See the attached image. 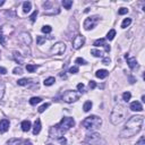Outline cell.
I'll use <instances>...</instances> for the list:
<instances>
[{"instance_id": "1", "label": "cell", "mask_w": 145, "mask_h": 145, "mask_svg": "<svg viewBox=\"0 0 145 145\" xmlns=\"http://www.w3.org/2000/svg\"><path fill=\"white\" fill-rule=\"evenodd\" d=\"M144 122V117L143 116H134L127 121L125 128L120 133L121 137H132L136 135L137 133L141 132L142 126Z\"/></svg>"}, {"instance_id": "2", "label": "cell", "mask_w": 145, "mask_h": 145, "mask_svg": "<svg viewBox=\"0 0 145 145\" xmlns=\"http://www.w3.org/2000/svg\"><path fill=\"white\" fill-rule=\"evenodd\" d=\"M74 125H75V120L73 118H70V117H65V118L61 119V121L59 124H57L56 126H53V127H51L49 135H50L51 138H60V137H63L64 134H66Z\"/></svg>"}, {"instance_id": "3", "label": "cell", "mask_w": 145, "mask_h": 145, "mask_svg": "<svg viewBox=\"0 0 145 145\" xmlns=\"http://www.w3.org/2000/svg\"><path fill=\"white\" fill-rule=\"evenodd\" d=\"M126 116H127V110H126L122 106H120V104H117V106L113 108L112 112H111L110 120L113 125H118L120 122L124 121Z\"/></svg>"}, {"instance_id": "4", "label": "cell", "mask_w": 145, "mask_h": 145, "mask_svg": "<svg viewBox=\"0 0 145 145\" xmlns=\"http://www.w3.org/2000/svg\"><path fill=\"white\" fill-rule=\"evenodd\" d=\"M102 124V119L98 116H90L82 121V126L87 130H94Z\"/></svg>"}, {"instance_id": "5", "label": "cell", "mask_w": 145, "mask_h": 145, "mask_svg": "<svg viewBox=\"0 0 145 145\" xmlns=\"http://www.w3.org/2000/svg\"><path fill=\"white\" fill-rule=\"evenodd\" d=\"M79 99V93L75 91H67L66 93L63 95V100L67 103H73Z\"/></svg>"}, {"instance_id": "6", "label": "cell", "mask_w": 145, "mask_h": 145, "mask_svg": "<svg viewBox=\"0 0 145 145\" xmlns=\"http://www.w3.org/2000/svg\"><path fill=\"white\" fill-rule=\"evenodd\" d=\"M85 142L91 145H99L101 142V137L100 134L98 133H91V134H87L85 137Z\"/></svg>"}, {"instance_id": "7", "label": "cell", "mask_w": 145, "mask_h": 145, "mask_svg": "<svg viewBox=\"0 0 145 145\" xmlns=\"http://www.w3.org/2000/svg\"><path fill=\"white\" fill-rule=\"evenodd\" d=\"M98 23H99V17L98 16L87 17L84 20V24H83V26H84L85 30H91V29H93V27L96 25Z\"/></svg>"}, {"instance_id": "8", "label": "cell", "mask_w": 145, "mask_h": 145, "mask_svg": "<svg viewBox=\"0 0 145 145\" xmlns=\"http://www.w3.org/2000/svg\"><path fill=\"white\" fill-rule=\"evenodd\" d=\"M66 50V44L64 42H57L53 47L51 48L50 52L52 54H63Z\"/></svg>"}, {"instance_id": "9", "label": "cell", "mask_w": 145, "mask_h": 145, "mask_svg": "<svg viewBox=\"0 0 145 145\" xmlns=\"http://www.w3.org/2000/svg\"><path fill=\"white\" fill-rule=\"evenodd\" d=\"M85 43V38L83 35H76L73 40V48L74 49H81Z\"/></svg>"}, {"instance_id": "10", "label": "cell", "mask_w": 145, "mask_h": 145, "mask_svg": "<svg viewBox=\"0 0 145 145\" xmlns=\"http://www.w3.org/2000/svg\"><path fill=\"white\" fill-rule=\"evenodd\" d=\"M125 58H126V60H127V64H128L129 68L134 69L135 67H137V60H136V58L129 57L128 54H125Z\"/></svg>"}, {"instance_id": "11", "label": "cell", "mask_w": 145, "mask_h": 145, "mask_svg": "<svg viewBox=\"0 0 145 145\" xmlns=\"http://www.w3.org/2000/svg\"><path fill=\"white\" fill-rule=\"evenodd\" d=\"M9 129V120L2 119L0 120V133H6Z\"/></svg>"}, {"instance_id": "12", "label": "cell", "mask_w": 145, "mask_h": 145, "mask_svg": "<svg viewBox=\"0 0 145 145\" xmlns=\"http://www.w3.org/2000/svg\"><path fill=\"white\" fill-rule=\"evenodd\" d=\"M19 39H20V41L23 42L24 44H31V42H32V39H31L29 33H22Z\"/></svg>"}, {"instance_id": "13", "label": "cell", "mask_w": 145, "mask_h": 145, "mask_svg": "<svg viewBox=\"0 0 145 145\" xmlns=\"http://www.w3.org/2000/svg\"><path fill=\"white\" fill-rule=\"evenodd\" d=\"M130 110L132 111H142L143 110V106L138 101H134L130 103Z\"/></svg>"}, {"instance_id": "14", "label": "cell", "mask_w": 145, "mask_h": 145, "mask_svg": "<svg viewBox=\"0 0 145 145\" xmlns=\"http://www.w3.org/2000/svg\"><path fill=\"white\" fill-rule=\"evenodd\" d=\"M40 130H41V120L36 119L35 122H34V127H33V134L38 135L40 133Z\"/></svg>"}, {"instance_id": "15", "label": "cell", "mask_w": 145, "mask_h": 145, "mask_svg": "<svg viewBox=\"0 0 145 145\" xmlns=\"http://www.w3.org/2000/svg\"><path fill=\"white\" fill-rule=\"evenodd\" d=\"M108 75H109V72L106 70V69H100L95 73V76H96L98 78H106Z\"/></svg>"}, {"instance_id": "16", "label": "cell", "mask_w": 145, "mask_h": 145, "mask_svg": "<svg viewBox=\"0 0 145 145\" xmlns=\"http://www.w3.org/2000/svg\"><path fill=\"white\" fill-rule=\"evenodd\" d=\"M20 127H22V130L23 132H29L31 129V121L30 120H24V121L22 122Z\"/></svg>"}, {"instance_id": "17", "label": "cell", "mask_w": 145, "mask_h": 145, "mask_svg": "<svg viewBox=\"0 0 145 145\" xmlns=\"http://www.w3.org/2000/svg\"><path fill=\"white\" fill-rule=\"evenodd\" d=\"M14 59H15V61L18 64V65H22L23 64V58H22V56H20V53L18 51H14Z\"/></svg>"}, {"instance_id": "18", "label": "cell", "mask_w": 145, "mask_h": 145, "mask_svg": "<svg viewBox=\"0 0 145 145\" xmlns=\"http://www.w3.org/2000/svg\"><path fill=\"white\" fill-rule=\"evenodd\" d=\"M33 82V79H29V78H22L19 81H17V84L20 86H25V85H30Z\"/></svg>"}, {"instance_id": "19", "label": "cell", "mask_w": 145, "mask_h": 145, "mask_svg": "<svg viewBox=\"0 0 145 145\" xmlns=\"http://www.w3.org/2000/svg\"><path fill=\"white\" fill-rule=\"evenodd\" d=\"M31 8H32V4H31L30 1H25L23 4V11L24 13H29L31 10Z\"/></svg>"}, {"instance_id": "20", "label": "cell", "mask_w": 145, "mask_h": 145, "mask_svg": "<svg viewBox=\"0 0 145 145\" xmlns=\"http://www.w3.org/2000/svg\"><path fill=\"white\" fill-rule=\"evenodd\" d=\"M22 141L19 138H10L8 142H7V145H20Z\"/></svg>"}, {"instance_id": "21", "label": "cell", "mask_w": 145, "mask_h": 145, "mask_svg": "<svg viewBox=\"0 0 145 145\" xmlns=\"http://www.w3.org/2000/svg\"><path fill=\"white\" fill-rule=\"evenodd\" d=\"M107 43H106V39H99L94 42V45L95 47H104Z\"/></svg>"}, {"instance_id": "22", "label": "cell", "mask_w": 145, "mask_h": 145, "mask_svg": "<svg viewBox=\"0 0 145 145\" xmlns=\"http://www.w3.org/2000/svg\"><path fill=\"white\" fill-rule=\"evenodd\" d=\"M54 82H56V79H54V77H49V78L47 79H44V85L45 86H51L52 84H54Z\"/></svg>"}, {"instance_id": "23", "label": "cell", "mask_w": 145, "mask_h": 145, "mask_svg": "<svg viewBox=\"0 0 145 145\" xmlns=\"http://www.w3.org/2000/svg\"><path fill=\"white\" fill-rule=\"evenodd\" d=\"M42 101V99L41 98H39V96H34V98H32L30 100V103L32 104V106H35V104H38V103H40Z\"/></svg>"}, {"instance_id": "24", "label": "cell", "mask_w": 145, "mask_h": 145, "mask_svg": "<svg viewBox=\"0 0 145 145\" xmlns=\"http://www.w3.org/2000/svg\"><path fill=\"white\" fill-rule=\"evenodd\" d=\"M115 36H116V31L115 30H110L109 32H108V34H107V39L109 40V41H111V40L115 39Z\"/></svg>"}, {"instance_id": "25", "label": "cell", "mask_w": 145, "mask_h": 145, "mask_svg": "<svg viewBox=\"0 0 145 145\" xmlns=\"http://www.w3.org/2000/svg\"><path fill=\"white\" fill-rule=\"evenodd\" d=\"M92 108V102L91 101H86V102L84 103V106H83V109H84L85 112H88V111L91 110Z\"/></svg>"}, {"instance_id": "26", "label": "cell", "mask_w": 145, "mask_h": 145, "mask_svg": "<svg viewBox=\"0 0 145 145\" xmlns=\"http://www.w3.org/2000/svg\"><path fill=\"white\" fill-rule=\"evenodd\" d=\"M38 67H39L38 65H27L26 69H27V72H29V73H34Z\"/></svg>"}, {"instance_id": "27", "label": "cell", "mask_w": 145, "mask_h": 145, "mask_svg": "<svg viewBox=\"0 0 145 145\" xmlns=\"http://www.w3.org/2000/svg\"><path fill=\"white\" fill-rule=\"evenodd\" d=\"M91 53L94 56V57H102V51L101 50H98V49H92L91 50Z\"/></svg>"}, {"instance_id": "28", "label": "cell", "mask_w": 145, "mask_h": 145, "mask_svg": "<svg viewBox=\"0 0 145 145\" xmlns=\"http://www.w3.org/2000/svg\"><path fill=\"white\" fill-rule=\"evenodd\" d=\"M63 6L66 9H70V7L73 6V1H72V0H64V1H63Z\"/></svg>"}, {"instance_id": "29", "label": "cell", "mask_w": 145, "mask_h": 145, "mask_svg": "<svg viewBox=\"0 0 145 145\" xmlns=\"http://www.w3.org/2000/svg\"><path fill=\"white\" fill-rule=\"evenodd\" d=\"M130 23H132V19H130V18H125L124 22H122V24H121V27H122V29H126L127 26L130 25Z\"/></svg>"}, {"instance_id": "30", "label": "cell", "mask_w": 145, "mask_h": 145, "mask_svg": "<svg viewBox=\"0 0 145 145\" xmlns=\"http://www.w3.org/2000/svg\"><path fill=\"white\" fill-rule=\"evenodd\" d=\"M4 94H5V83L0 81V100L2 99Z\"/></svg>"}, {"instance_id": "31", "label": "cell", "mask_w": 145, "mask_h": 145, "mask_svg": "<svg viewBox=\"0 0 145 145\" xmlns=\"http://www.w3.org/2000/svg\"><path fill=\"white\" fill-rule=\"evenodd\" d=\"M130 98H132V94L129 93V92H125V93L122 94V99H124L125 102H128V101L130 100Z\"/></svg>"}, {"instance_id": "32", "label": "cell", "mask_w": 145, "mask_h": 145, "mask_svg": "<svg viewBox=\"0 0 145 145\" xmlns=\"http://www.w3.org/2000/svg\"><path fill=\"white\" fill-rule=\"evenodd\" d=\"M45 36H36V43H38L39 45H41L42 43H44L45 42Z\"/></svg>"}, {"instance_id": "33", "label": "cell", "mask_w": 145, "mask_h": 145, "mask_svg": "<svg viewBox=\"0 0 145 145\" xmlns=\"http://www.w3.org/2000/svg\"><path fill=\"white\" fill-rule=\"evenodd\" d=\"M49 106H50L49 103H44L43 106H41V107L39 108V112H40V113H42L43 111H45V109H47V108H49Z\"/></svg>"}, {"instance_id": "34", "label": "cell", "mask_w": 145, "mask_h": 145, "mask_svg": "<svg viewBox=\"0 0 145 145\" xmlns=\"http://www.w3.org/2000/svg\"><path fill=\"white\" fill-rule=\"evenodd\" d=\"M51 31H52V27H51V26H49V25L43 26V27H42V32H43V33H50Z\"/></svg>"}, {"instance_id": "35", "label": "cell", "mask_w": 145, "mask_h": 145, "mask_svg": "<svg viewBox=\"0 0 145 145\" xmlns=\"http://www.w3.org/2000/svg\"><path fill=\"white\" fill-rule=\"evenodd\" d=\"M13 73L16 75H20V74H23V69H22V67H16V68H14Z\"/></svg>"}, {"instance_id": "36", "label": "cell", "mask_w": 145, "mask_h": 145, "mask_svg": "<svg viewBox=\"0 0 145 145\" xmlns=\"http://www.w3.org/2000/svg\"><path fill=\"white\" fill-rule=\"evenodd\" d=\"M38 14H39V11L38 10H35L34 11V13H33L32 15H31V22H32V23H34V22H35V19H36V16H38Z\"/></svg>"}, {"instance_id": "37", "label": "cell", "mask_w": 145, "mask_h": 145, "mask_svg": "<svg viewBox=\"0 0 145 145\" xmlns=\"http://www.w3.org/2000/svg\"><path fill=\"white\" fill-rule=\"evenodd\" d=\"M69 73H70V74H76V73H78V67H77V66L70 67V68H69Z\"/></svg>"}, {"instance_id": "38", "label": "cell", "mask_w": 145, "mask_h": 145, "mask_svg": "<svg viewBox=\"0 0 145 145\" xmlns=\"http://www.w3.org/2000/svg\"><path fill=\"white\" fill-rule=\"evenodd\" d=\"M76 63L78 64V65H86V64H87L84 59H83V58H77V59H76Z\"/></svg>"}, {"instance_id": "39", "label": "cell", "mask_w": 145, "mask_h": 145, "mask_svg": "<svg viewBox=\"0 0 145 145\" xmlns=\"http://www.w3.org/2000/svg\"><path fill=\"white\" fill-rule=\"evenodd\" d=\"M118 13H119V15H125V14L128 13V9L127 8H120Z\"/></svg>"}, {"instance_id": "40", "label": "cell", "mask_w": 145, "mask_h": 145, "mask_svg": "<svg viewBox=\"0 0 145 145\" xmlns=\"http://www.w3.org/2000/svg\"><path fill=\"white\" fill-rule=\"evenodd\" d=\"M77 90L79 92H84V84H83V83H79V84L77 85Z\"/></svg>"}, {"instance_id": "41", "label": "cell", "mask_w": 145, "mask_h": 145, "mask_svg": "<svg viewBox=\"0 0 145 145\" xmlns=\"http://www.w3.org/2000/svg\"><path fill=\"white\" fill-rule=\"evenodd\" d=\"M0 43H1L2 45H6V38H5V35H2V34H0Z\"/></svg>"}, {"instance_id": "42", "label": "cell", "mask_w": 145, "mask_h": 145, "mask_svg": "<svg viewBox=\"0 0 145 145\" xmlns=\"http://www.w3.org/2000/svg\"><path fill=\"white\" fill-rule=\"evenodd\" d=\"M144 142H145V138H144V136H142V137L140 138V141H138L135 145H145V144H144Z\"/></svg>"}, {"instance_id": "43", "label": "cell", "mask_w": 145, "mask_h": 145, "mask_svg": "<svg viewBox=\"0 0 145 145\" xmlns=\"http://www.w3.org/2000/svg\"><path fill=\"white\" fill-rule=\"evenodd\" d=\"M88 86H90V88H91V90H93V88L96 87V83L93 82V81H91L90 83H88Z\"/></svg>"}, {"instance_id": "44", "label": "cell", "mask_w": 145, "mask_h": 145, "mask_svg": "<svg viewBox=\"0 0 145 145\" xmlns=\"http://www.w3.org/2000/svg\"><path fill=\"white\" fill-rule=\"evenodd\" d=\"M102 64H103V65H109V64H110V58H109V57L103 58V59H102Z\"/></svg>"}, {"instance_id": "45", "label": "cell", "mask_w": 145, "mask_h": 145, "mask_svg": "<svg viewBox=\"0 0 145 145\" xmlns=\"http://www.w3.org/2000/svg\"><path fill=\"white\" fill-rule=\"evenodd\" d=\"M5 74H7V69L4 67H0V75H5Z\"/></svg>"}, {"instance_id": "46", "label": "cell", "mask_w": 145, "mask_h": 145, "mask_svg": "<svg viewBox=\"0 0 145 145\" xmlns=\"http://www.w3.org/2000/svg\"><path fill=\"white\" fill-rule=\"evenodd\" d=\"M58 140H59V142L60 143H63V144L66 143V138H64V137H60V138H58Z\"/></svg>"}, {"instance_id": "47", "label": "cell", "mask_w": 145, "mask_h": 145, "mask_svg": "<svg viewBox=\"0 0 145 145\" xmlns=\"http://www.w3.org/2000/svg\"><path fill=\"white\" fill-rule=\"evenodd\" d=\"M24 145H32V143H31L30 140H26L25 142H24Z\"/></svg>"}, {"instance_id": "48", "label": "cell", "mask_w": 145, "mask_h": 145, "mask_svg": "<svg viewBox=\"0 0 145 145\" xmlns=\"http://www.w3.org/2000/svg\"><path fill=\"white\" fill-rule=\"evenodd\" d=\"M4 4H5V1H0V6H2Z\"/></svg>"}, {"instance_id": "49", "label": "cell", "mask_w": 145, "mask_h": 145, "mask_svg": "<svg viewBox=\"0 0 145 145\" xmlns=\"http://www.w3.org/2000/svg\"><path fill=\"white\" fill-rule=\"evenodd\" d=\"M48 145H52V144H48Z\"/></svg>"}]
</instances>
